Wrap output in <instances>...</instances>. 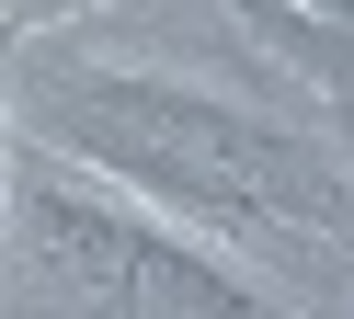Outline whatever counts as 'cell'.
<instances>
[{
  "mask_svg": "<svg viewBox=\"0 0 354 319\" xmlns=\"http://www.w3.org/2000/svg\"><path fill=\"white\" fill-rule=\"evenodd\" d=\"M80 160H103V182H126L138 205H183L217 240H263V251H331L354 228V194L320 148H297L286 126L217 103V91L149 80V68H103L69 80L57 103Z\"/></svg>",
  "mask_w": 354,
  "mask_h": 319,
  "instance_id": "cell-1",
  "label": "cell"
},
{
  "mask_svg": "<svg viewBox=\"0 0 354 319\" xmlns=\"http://www.w3.org/2000/svg\"><path fill=\"white\" fill-rule=\"evenodd\" d=\"M24 251L92 319H286V296L263 273H229L160 205H138L126 182L57 171L46 148H24Z\"/></svg>",
  "mask_w": 354,
  "mask_h": 319,
  "instance_id": "cell-2",
  "label": "cell"
}]
</instances>
